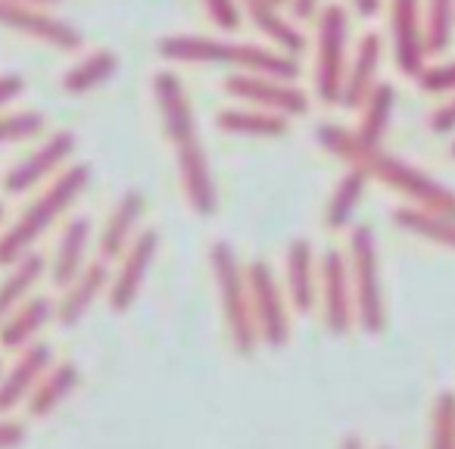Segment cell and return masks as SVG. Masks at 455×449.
<instances>
[{
  "instance_id": "20",
  "label": "cell",
  "mask_w": 455,
  "mask_h": 449,
  "mask_svg": "<svg viewBox=\"0 0 455 449\" xmlns=\"http://www.w3.org/2000/svg\"><path fill=\"white\" fill-rule=\"evenodd\" d=\"M147 212V196L140 194L138 188L125 190V194L116 200V206L109 209L107 221H103V231H100V256L109 262H116L128 247L132 241L140 235L138 225Z\"/></svg>"
},
{
  "instance_id": "3",
  "label": "cell",
  "mask_w": 455,
  "mask_h": 449,
  "mask_svg": "<svg viewBox=\"0 0 455 449\" xmlns=\"http://www.w3.org/2000/svg\"><path fill=\"white\" fill-rule=\"evenodd\" d=\"M91 184V165L88 163H72L22 209L20 219L10 225L7 231H0V266L10 269L32 253V247L47 235V231L69 212L78 203V196L88 190Z\"/></svg>"
},
{
  "instance_id": "18",
  "label": "cell",
  "mask_w": 455,
  "mask_h": 449,
  "mask_svg": "<svg viewBox=\"0 0 455 449\" xmlns=\"http://www.w3.org/2000/svg\"><path fill=\"white\" fill-rule=\"evenodd\" d=\"M109 281H113V262L97 256L91 260L69 285L63 287V297L57 303V318L63 325H78L91 312V306L97 303L100 293L109 291Z\"/></svg>"
},
{
  "instance_id": "24",
  "label": "cell",
  "mask_w": 455,
  "mask_h": 449,
  "mask_svg": "<svg viewBox=\"0 0 455 449\" xmlns=\"http://www.w3.org/2000/svg\"><path fill=\"white\" fill-rule=\"evenodd\" d=\"M241 10L275 47L293 53V57L306 51V35L293 26L291 16L281 13L278 4H272V0H241Z\"/></svg>"
},
{
  "instance_id": "12",
  "label": "cell",
  "mask_w": 455,
  "mask_h": 449,
  "mask_svg": "<svg viewBox=\"0 0 455 449\" xmlns=\"http://www.w3.org/2000/svg\"><path fill=\"white\" fill-rule=\"evenodd\" d=\"M424 7L427 0H390V41L403 76L418 78L427 66L424 44Z\"/></svg>"
},
{
  "instance_id": "9",
  "label": "cell",
  "mask_w": 455,
  "mask_h": 449,
  "mask_svg": "<svg viewBox=\"0 0 455 449\" xmlns=\"http://www.w3.org/2000/svg\"><path fill=\"white\" fill-rule=\"evenodd\" d=\"M0 26L10 32L22 35V38L41 41V44L53 47V51H82L84 35L78 32L72 22L53 16L44 7H32V4H16V0H0Z\"/></svg>"
},
{
  "instance_id": "27",
  "label": "cell",
  "mask_w": 455,
  "mask_h": 449,
  "mask_svg": "<svg viewBox=\"0 0 455 449\" xmlns=\"http://www.w3.org/2000/svg\"><path fill=\"white\" fill-rule=\"evenodd\" d=\"M82 381V372L72 362H53L51 372L41 378V384L32 390V397L26 399L28 403V415L32 418H47L51 412H57L63 405V399L69 397L72 390Z\"/></svg>"
},
{
  "instance_id": "23",
  "label": "cell",
  "mask_w": 455,
  "mask_h": 449,
  "mask_svg": "<svg viewBox=\"0 0 455 449\" xmlns=\"http://www.w3.org/2000/svg\"><path fill=\"white\" fill-rule=\"evenodd\" d=\"M88 244H91V219L88 215H76L66 221L63 235L53 250L51 262V278L57 287H66L84 266H88Z\"/></svg>"
},
{
  "instance_id": "22",
  "label": "cell",
  "mask_w": 455,
  "mask_h": 449,
  "mask_svg": "<svg viewBox=\"0 0 455 449\" xmlns=\"http://www.w3.org/2000/svg\"><path fill=\"white\" fill-rule=\"evenodd\" d=\"M57 318V303L47 297H26L4 325H0V347L4 349H26L35 337Z\"/></svg>"
},
{
  "instance_id": "35",
  "label": "cell",
  "mask_w": 455,
  "mask_h": 449,
  "mask_svg": "<svg viewBox=\"0 0 455 449\" xmlns=\"http://www.w3.org/2000/svg\"><path fill=\"white\" fill-rule=\"evenodd\" d=\"M203 7L219 32H237L243 26L241 0H203Z\"/></svg>"
},
{
  "instance_id": "26",
  "label": "cell",
  "mask_w": 455,
  "mask_h": 449,
  "mask_svg": "<svg viewBox=\"0 0 455 449\" xmlns=\"http://www.w3.org/2000/svg\"><path fill=\"white\" fill-rule=\"evenodd\" d=\"M393 221L405 235H415L421 241H430L436 247L455 250V215H443V212H430L424 206H399L393 209Z\"/></svg>"
},
{
  "instance_id": "42",
  "label": "cell",
  "mask_w": 455,
  "mask_h": 449,
  "mask_svg": "<svg viewBox=\"0 0 455 449\" xmlns=\"http://www.w3.org/2000/svg\"><path fill=\"white\" fill-rule=\"evenodd\" d=\"M340 449H365V443H362L359 437H347V440L340 443Z\"/></svg>"
},
{
  "instance_id": "34",
  "label": "cell",
  "mask_w": 455,
  "mask_h": 449,
  "mask_svg": "<svg viewBox=\"0 0 455 449\" xmlns=\"http://www.w3.org/2000/svg\"><path fill=\"white\" fill-rule=\"evenodd\" d=\"M418 88L427 91V94H452L455 91V60L424 66V72L418 76Z\"/></svg>"
},
{
  "instance_id": "40",
  "label": "cell",
  "mask_w": 455,
  "mask_h": 449,
  "mask_svg": "<svg viewBox=\"0 0 455 449\" xmlns=\"http://www.w3.org/2000/svg\"><path fill=\"white\" fill-rule=\"evenodd\" d=\"M349 4H353V10H355L359 16L371 20V16H378V13H380V4H384V0H349Z\"/></svg>"
},
{
  "instance_id": "38",
  "label": "cell",
  "mask_w": 455,
  "mask_h": 449,
  "mask_svg": "<svg viewBox=\"0 0 455 449\" xmlns=\"http://www.w3.org/2000/svg\"><path fill=\"white\" fill-rule=\"evenodd\" d=\"M293 20H315L322 13V0H287Z\"/></svg>"
},
{
  "instance_id": "10",
  "label": "cell",
  "mask_w": 455,
  "mask_h": 449,
  "mask_svg": "<svg viewBox=\"0 0 455 449\" xmlns=\"http://www.w3.org/2000/svg\"><path fill=\"white\" fill-rule=\"evenodd\" d=\"M318 303H322L324 328L334 337H343L355 328V300L349 260L340 250H328L318 262Z\"/></svg>"
},
{
  "instance_id": "36",
  "label": "cell",
  "mask_w": 455,
  "mask_h": 449,
  "mask_svg": "<svg viewBox=\"0 0 455 449\" xmlns=\"http://www.w3.org/2000/svg\"><path fill=\"white\" fill-rule=\"evenodd\" d=\"M430 132L434 134H455V91L430 113Z\"/></svg>"
},
{
  "instance_id": "45",
  "label": "cell",
  "mask_w": 455,
  "mask_h": 449,
  "mask_svg": "<svg viewBox=\"0 0 455 449\" xmlns=\"http://www.w3.org/2000/svg\"><path fill=\"white\" fill-rule=\"evenodd\" d=\"M452 156H455V140H452Z\"/></svg>"
},
{
  "instance_id": "16",
  "label": "cell",
  "mask_w": 455,
  "mask_h": 449,
  "mask_svg": "<svg viewBox=\"0 0 455 449\" xmlns=\"http://www.w3.org/2000/svg\"><path fill=\"white\" fill-rule=\"evenodd\" d=\"M380 63H384V38L378 32H365L355 44V51L349 53L347 78H343L340 91V107L359 109L365 103V97L378 88L380 82Z\"/></svg>"
},
{
  "instance_id": "30",
  "label": "cell",
  "mask_w": 455,
  "mask_h": 449,
  "mask_svg": "<svg viewBox=\"0 0 455 449\" xmlns=\"http://www.w3.org/2000/svg\"><path fill=\"white\" fill-rule=\"evenodd\" d=\"M44 269H47L44 256L35 253V250L28 256H22L16 266H10V275L0 281V325L7 322L10 312H13L16 306H20L22 300L32 293V287L41 281Z\"/></svg>"
},
{
  "instance_id": "21",
  "label": "cell",
  "mask_w": 455,
  "mask_h": 449,
  "mask_svg": "<svg viewBox=\"0 0 455 449\" xmlns=\"http://www.w3.org/2000/svg\"><path fill=\"white\" fill-rule=\"evenodd\" d=\"M215 125L231 138H284L291 132V119L281 113L262 107H250V103H237V107H225L215 113Z\"/></svg>"
},
{
  "instance_id": "32",
  "label": "cell",
  "mask_w": 455,
  "mask_h": 449,
  "mask_svg": "<svg viewBox=\"0 0 455 449\" xmlns=\"http://www.w3.org/2000/svg\"><path fill=\"white\" fill-rule=\"evenodd\" d=\"M44 128H47V119L38 109H7V113H0V147L32 140V138H38Z\"/></svg>"
},
{
  "instance_id": "29",
  "label": "cell",
  "mask_w": 455,
  "mask_h": 449,
  "mask_svg": "<svg viewBox=\"0 0 455 449\" xmlns=\"http://www.w3.org/2000/svg\"><path fill=\"white\" fill-rule=\"evenodd\" d=\"M393 109H396V88L390 82H378V88L365 97V103L359 107V125H355V134H359L365 144H384V134L390 128Z\"/></svg>"
},
{
  "instance_id": "5",
  "label": "cell",
  "mask_w": 455,
  "mask_h": 449,
  "mask_svg": "<svg viewBox=\"0 0 455 449\" xmlns=\"http://www.w3.org/2000/svg\"><path fill=\"white\" fill-rule=\"evenodd\" d=\"M349 278H353V300H355V325L365 334L378 337L387 328V306H384V285H380V260L378 241L368 225H355L349 235Z\"/></svg>"
},
{
  "instance_id": "4",
  "label": "cell",
  "mask_w": 455,
  "mask_h": 449,
  "mask_svg": "<svg viewBox=\"0 0 455 449\" xmlns=\"http://www.w3.org/2000/svg\"><path fill=\"white\" fill-rule=\"evenodd\" d=\"M209 269L215 278V293H219V309L225 318L228 337L237 356H253L259 347L253 322V300H250V281L241 256L228 241H215L209 247Z\"/></svg>"
},
{
  "instance_id": "33",
  "label": "cell",
  "mask_w": 455,
  "mask_h": 449,
  "mask_svg": "<svg viewBox=\"0 0 455 449\" xmlns=\"http://www.w3.org/2000/svg\"><path fill=\"white\" fill-rule=\"evenodd\" d=\"M427 449H455V390H443L434 399Z\"/></svg>"
},
{
  "instance_id": "44",
  "label": "cell",
  "mask_w": 455,
  "mask_h": 449,
  "mask_svg": "<svg viewBox=\"0 0 455 449\" xmlns=\"http://www.w3.org/2000/svg\"><path fill=\"white\" fill-rule=\"evenodd\" d=\"M272 4H278V7H287V0H272Z\"/></svg>"
},
{
  "instance_id": "43",
  "label": "cell",
  "mask_w": 455,
  "mask_h": 449,
  "mask_svg": "<svg viewBox=\"0 0 455 449\" xmlns=\"http://www.w3.org/2000/svg\"><path fill=\"white\" fill-rule=\"evenodd\" d=\"M4 219H7V206L0 203V225H4Z\"/></svg>"
},
{
  "instance_id": "28",
  "label": "cell",
  "mask_w": 455,
  "mask_h": 449,
  "mask_svg": "<svg viewBox=\"0 0 455 449\" xmlns=\"http://www.w3.org/2000/svg\"><path fill=\"white\" fill-rule=\"evenodd\" d=\"M368 172L359 169V165H349L347 175L337 181V188L331 190L328 196V206H324V225L331 231H340L347 229L349 221H353L355 209H359L362 196H365V188H368Z\"/></svg>"
},
{
  "instance_id": "46",
  "label": "cell",
  "mask_w": 455,
  "mask_h": 449,
  "mask_svg": "<svg viewBox=\"0 0 455 449\" xmlns=\"http://www.w3.org/2000/svg\"><path fill=\"white\" fill-rule=\"evenodd\" d=\"M380 449H387V446H380Z\"/></svg>"
},
{
  "instance_id": "14",
  "label": "cell",
  "mask_w": 455,
  "mask_h": 449,
  "mask_svg": "<svg viewBox=\"0 0 455 449\" xmlns=\"http://www.w3.org/2000/svg\"><path fill=\"white\" fill-rule=\"evenodd\" d=\"M153 100L159 109V122H163V134L172 147H184L190 140L200 138V128H196V116L190 107V97L184 91V82L175 72L163 69L153 76Z\"/></svg>"
},
{
  "instance_id": "1",
  "label": "cell",
  "mask_w": 455,
  "mask_h": 449,
  "mask_svg": "<svg viewBox=\"0 0 455 449\" xmlns=\"http://www.w3.org/2000/svg\"><path fill=\"white\" fill-rule=\"evenodd\" d=\"M315 140L322 150H328L331 156L343 159L347 165H359L368 172V178L380 181L384 188L403 194L405 200H411L415 206H424L430 212L455 215V190H449L443 181H436L434 175L421 172L418 165L399 159L396 153H387L384 144H365L355 134V128H343L334 122H324L315 128Z\"/></svg>"
},
{
  "instance_id": "13",
  "label": "cell",
  "mask_w": 455,
  "mask_h": 449,
  "mask_svg": "<svg viewBox=\"0 0 455 449\" xmlns=\"http://www.w3.org/2000/svg\"><path fill=\"white\" fill-rule=\"evenodd\" d=\"M156 253H159V235L153 229L140 231L132 241V247L116 260L119 266L113 269V281H109V291H107L109 309L113 312L132 309L140 287H144V281H147V272H150L153 260H156Z\"/></svg>"
},
{
  "instance_id": "41",
  "label": "cell",
  "mask_w": 455,
  "mask_h": 449,
  "mask_svg": "<svg viewBox=\"0 0 455 449\" xmlns=\"http://www.w3.org/2000/svg\"><path fill=\"white\" fill-rule=\"evenodd\" d=\"M16 4H32V7H57V4H63V0H16Z\"/></svg>"
},
{
  "instance_id": "19",
  "label": "cell",
  "mask_w": 455,
  "mask_h": 449,
  "mask_svg": "<svg viewBox=\"0 0 455 449\" xmlns=\"http://www.w3.org/2000/svg\"><path fill=\"white\" fill-rule=\"evenodd\" d=\"M284 291L287 303L297 316H309L318 303V262L315 250L306 237L287 247V266H284Z\"/></svg>"
},
{
  "instance_id": "15",
  "label": "cell",
  "mask_w": 455,
  "mask_h": 449,
  "mask_svg": "<svg viewBox=\"0 0 455 449\" xmlns=\"http://www.w3.org/2000/svg\"><path fill=\"white\" fill-rule=\"evenodd\" d=\"M175 165H178V175H181L188 206L194 209L196 215H203V219L215 215V209H219V188H215L212 165H209L203 140H190V144L178 147Z\"/></svg>"
},
{
  "instance_id": "25",
  "label": "cell",
  "mask_w": 455,
  "mask_h": 449,
  "mask_svg": "<svg viewBox=\"0 0 455 449\" xmlns=\"http://www.w3.org/2000/svg\"><path fill=\"white\" fill-rule=\"evenodd\" d=\"M119 69H122V60L116 51H107V47L91 51L63 72V91L72 97L91 94V91H97L100 84H107Z\"/></svg>"
},
{
  "instance_id": "37",
  "label": "cell",
  "mask_w": 455,
  "mask_h": 449,
  "mask_svg": "<svg viewBox=\"0 0 455 449\" xmlns=\"http://www.w3.org/2000/svg\"><path fill=\"white\" fill-rule=\"evenodd\" d=\"M22 94H26V78L16 72H4L0 76V113H7V107H13Z\"/></svg>"
},
{
  "instance_id": "6",
  "label": "cell",
  "mask_w": 455,
  "mask_h": 449,
  "mask_svg": "<svg viewBox=\"0 0 455 449\" xmlns=\"http://www.w3.org/2000/svg\"><path fill=\"white\" fill-rule=\"evenodd\" d=\"M349 66V13L340 4H328L315 16V94L322 103H340L343 78Z\"/></svg>"
},
{
  "instance_id": "8",
  "label": "cell",
  "mask_w": 455,
  "mask_h": 449,
  "mask_svg": "<svg viewBox=\"0 0 455 449\" xmlns=\"http://www.w3.org/2000/svg\"><path fill=\"white\" fill-rule=\"evenodd\" d=\"M225 94L235 97L237 103L272 109L287 119H299L309 113V94L291 78L268 76V72H231L225 78Z\"/></svg>"
},
{
  "instance_id": "31",
  "label": "cell",
  "mask_w": 455,
  "mask_h": 449,
  "mask_svg": "<svg viewBox=\"0 0 455 449\" xmlns=\"http://www.w3.org/2000/svg\"><path fill=\"white\" fill-rule=\"evenodd\" d=\"M455 32V0H427L424 7V44L427 53H443L452 44Z\"/></svg>"
},
{
  "instance_id": "17",
  "label": "cell",
  "mask_w": 455,
  "mask_h": 449,
  "mask_svg": "<svg viewBox=\"0 0 455 449\" xmlns=\"http://www.w3.org/2000/svg\"><path fill=\"white\" fill-rule=\"evenodd\" d=\"M51 365H53L51 343H28L26 349H20V359L0 378V415L13 412L22 399L32 397V390L41 384V378L51 372Z\"/></svg>"
},
{
  "instance_id": "2",
  "label": "cell",
  "mask_w": 455,
  "mask_h": 449,
  "mask_svg": "<svg viewBox=\"0 0 455 449\" xmlns=\"http://www.w3.org/2000/svg\"><path fill=\"white\" fill-rule=\"evenodd\" d=\"M156 53L169 63L225 66L231 72H268L278 78H299V60L281 47L225 41L212 35H165L156 41Z\"/></svg>"
},
{
  "instance_id": "11",
  "label": "cell",
  "mask_w": 455,
  "mask_h": 449,
  "mask_svg": "<svg viewBox=\"0 0 455 449\" xmlns=\"http://www.w3.org/2000/svg\"><path fill=\"white\" fill-rule=\"evenodd\" d=\"M76 153V134L72 132H53L47 134V140H41L32 153L13 163L4 175V190L7 194H28L38 184L53 181L60 172L66 169V163Z\"/></svg>"
},
{
  "instance_id": "7",
  "label": "cell",
  "mask_w": 455,
  "mask_h": 449,
  "mask_svg": "<svg viewBox=\"0 0 455 449\" xmlns=\"http://www.w3.org/2000/svg\"><path fill=\"white\" fill-rule=\"evenodd\" d=\"M250 300H253V322L259 343L272 349H284L291 343V303L287 291L275 278L272 266L266 260H253L247 266Z\"/></svg>"
},
{
  "instance_id": "39",
  "label": "cell",
  "mask_w": 455,
  "mask_h": 449,
  "mask_svg": "<svg viewBox=\"0 0 455 449\" xmlns=\"http://www.w3.org/2000/svg\"><path fill=\"white\" fill-rule=\"evenodd\" d=\"M26 440V430L16 421H0V449H13Z\"/></svg>"
}]
</instances>
